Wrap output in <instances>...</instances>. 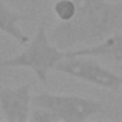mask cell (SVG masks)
I'll return each mask as SVG.
<instances>
[{"instance_id": "obj_5", "label": "cell", "mask_w": 122, "mask_h": 122, "mask_svg": "<svg viewBox=\"0 0 122 122\" xmlns=\"http://www.w3.org/2000/svg\"><path fill=\"white\" fill-rule=\"evenodd\" d=\"M0 109L7 122H27L32 111L30 85L0 89Z\"/></svg>"}, {"instance_id": "obj_7", "label": "cell", "mask_w": 122, "mask_h": 122, "mask_svg": "<svg viewBox=\"0 0 122 122\" xmlns=\"http://www.w3.org/2000/svg\"><path fill=\"white\" fill-rule=\"evenodd\" d=\"M26 17L10 7H7L3 2H0V32L10 36L13 40H16L19 45L25 46L30 39L29 36L22 30L19 23L25 20Z\"/></svg>"}, {"instance_id": "obj_9", "label": "cell", "mask_w": 122, "mask_h": 122, "mask_svg": "<svg viewBox=\"0 0 122 122\" xmlns=\"http://www.w3.org/2000/svg\"><path fill=\"white\" fill-rule=\"evenodd\" d=\"M29 121L30 122H57L56 116L49 109L42 108V106H35L30 111Z\"/></svg>"}, {"instance_id": "obj_6", "label": "cell", "mask_w": 122, "mask_h": 122, "mask_svg": "<svg viewBox=\"0 0 122 122\" xmlns=\"http://www.w3.org/2000/svg\"><path fill=\"white\" fill-rule=\"evenodd\" d=\"M65 56H91V57H102L115 63H122V29L116 33L108 36L99 43L92 46L78 47L72 50H66Z\"/></svg>"}, {"instance_id": "obj_3", "label": "cell", "mask_w": 122, "mask_h": 122, "mask_svg": "<svg viewBox=\"0 0 122 122\" xmlns=\"http://www.w3.org/2000/svg\"><path fill=\"white\" fill-rule=\"evenodd\" d=\"M32 105L49 109L57 122H85L105 112V105L101 101L79 95L43 92L32 98Z\"/></svg>"}, {"instance_id": "obj_8", "label": "cell", "mask_w": 122, "mask_h": 122, "mask_svg": "<svg viewBox=\"0 0 122 122\" xmlns=\"http://www.w3.org/2000/svg\"><path fill=\"white\" fill-rule=\"evenodd\" d=\"M52 9L59 22H69L76 13L75 0H56Z\"/></svg>"}, {"instance_id": "obj_4", "label": "cell", "mask_w": 122, "mask_h": 122, "mask_svg": "<svg viewBox=\"0 0 122 122\" xmlns=\"http://www.w3.org/2000/svg\"><path fill=\"white\" fill-rule=\"evenodd\" d=\"M53 71L108 91L122 88V76L109 71L91 56H65L56 63Z\"/></svg>"}, {"instance_id": "obj_1", "label": "cell", "mask_w": 122, "mask_h": 122, "mask_svg": "<svg viewBox=\"0 0 122 122\" xmlns=\"http://www.w3.org/2000/svg\"><path fill=\"white\" fill-rule=\"evenodd\" d=\"M76 13L47 33L60 50L92 46L122 29V3L109 0H75Z\"/></svg>"}, {"instance_id": "obj_2", "label": "cell", "mask_w": 122, "mask_h": 122, "mask_svg": "<svg viewBox=\"0 0 122 122\" xmlns=\"http://www.w3.org/2000/svg\"><path fill=\"white\" fill-rule=\"evenodd\" d=\"M65 57V52L60 50L49 37L46 23L42 22L33 39H30L25 49L9 59L0 60L2 68H27L40 82H47V75L55 69L56 63Z\"/></svg>"}, {"instance_id": "obj_10", "label": "cell", "mask_w": 122, "mask_h": 122, "mask_svg": "<svg viewBox=\"0 0 122 122\" xmlns=\"http://www.w3.org/2000/svg\"><path fill=\"white\" fill-rule=\"evenodd\" d=\"M0 2H3V0H0Z\"/></svg>"}]
</instances>
